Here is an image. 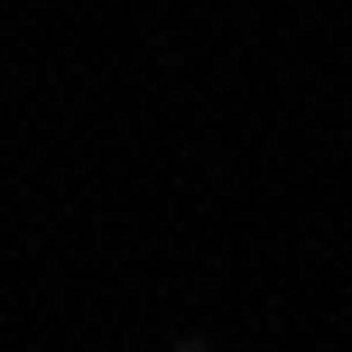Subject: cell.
Segmentation results:
<instances>
[{
    "label": "cell",
    "mask_w": 352,
    "mask_h": 352,
    "mask_svg": "<svg viewBox=\"0 0 352 352\" xmlns=\"http://www.w3.org/2000/svg\"><path fill=\"white\" fill-rule=\"evenodd\" d=\"M176 352H213V343H204V334H186V343H176Z\"/></svg>",
    "instance_id": "cell-1"
}]
</instances>
